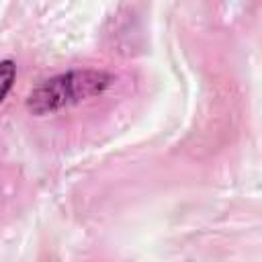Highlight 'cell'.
Here are the masks:
<instances>
[{
  "instance_id": "6da1fadb",
  "label": "cell",
  "mask_w": 262,
  "mask_h": 262,
  "mask_svg": "<svg viewBox=\"0 0 262 262\" xmlns=\"http://www.w3.org/2000/svg\"><path fill=\"white\" fill-rule=\"evenodd\" d=\"M111 82L113 78L104 72H94V70L66 72L41 82L35 90H31L27 98V108L35 115L53 113L104 92Z\"/></svg>"
},
{
  "instance_id": "7a4b0ae2",
  "label": "cell",
  "mask_w": 262,
  "mask_h": 262,
  "mask_svg": "<svg viewBox=\"0 0 262 262\" xmlns=\"http://www.w3.org/2000/svg\"><path fill=\"white\" fill-rule=\"evenodd\" d=\"M14 76H16V68L10 59H4L0 61V102L6 98V94L10 92L12 88V82H14Z\"/></svg>"
}]
</instances>
